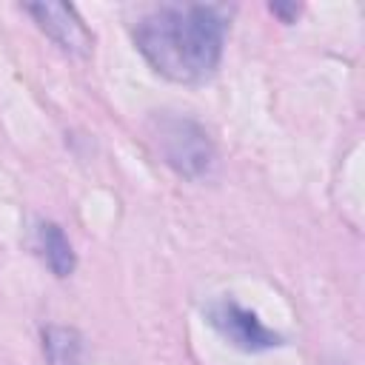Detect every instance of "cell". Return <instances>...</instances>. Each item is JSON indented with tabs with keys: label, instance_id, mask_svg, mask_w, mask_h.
Segmentation results:
<instances>
[{
	"label": "cell",
	"instance_id": "obj_1",
	"mask_svg": "<svg viewBox=\"0 0 365 365\" xmlns=\"http://www.w3.org/2000/svg\"><path fill=\"white\" fill-rule=\"evenodd\" d=\"M228 9L214 3H165L134 26V46L171 83H205L225 48Z\"/></svg>",
	"mask_w": 365,
	"mask_h": 365
},
{
	"label": "cell",
	"instance_id": "obj_2",
	"mask_svg": "<svg viewBox=\"0 0 365 365\" xmlns=\"http://www.w3.org/2000/svg\"><path fill=\"white\" fill-rule=\"evenodd\" d=\"M148 131H151V140H154L163 163L171 171H177L180 177L202 180L211 171L217 151H214L208 131L197 120L163 111V114L151 117Z\"/></svg>",
	"mask_w": 365,
	"mask_h": 365
},
{
	"label": "cell",
	"instance_id": "obj_3",
	"mask_svg": "<svg viewBox=\"0 0 365 365\" xmlns=\"http://www.w3.org/2000/svg\"><path fill=\"white\" fill-rule=\"evenodd\" d=\"M208 325L234 348L245 354H259L282 345V336L271 331L254 311L242 308L234 299H217L208 305Z\"/></svg>",
	"mask_w": 365,
	"mask_h": 365
},
{
	"label": "cell",
	"instance_id": "obj_4",
	"mask_svg": "<svg viewBox=\"0 0 365 365\" xmlns=\"http://www.w3.org/2000/svg\"><path fill=\"white\" fill-rule=\"evenodd\" d=\"M26 11L34 17V23L40 26V31L48 34L63 51H68L74 57H88L91 54L94 37H91L88 26L83 23V17L77 14L74 6L43 0V3H29Z\"/></svg>",
	"mask_w": 365,
	"mask_h": 365
},
{
	"label": "cell",
	"instance_id": "obj_5",
	"mask_svg": "<svg viewBox=\"0 0 365 365\" xmlns=\"http://www.w3.org/2000/svg\"><path fill=\"white\" fill-rule=\"evenodd\" d=\"M37 242H40V251H43V259L46 265L51 268L54 277H71L74 274V265H77V257H74V248L66 237V231L57 225V222H40L37 225Z\"/></svg>",
	"mask_w": 365,
	"mask_h": 365
},
{
	"label": "cell",
	"instance_id": "obj_6",
	"mask_svg": "<svg viewBox=\"0 0 365 365\" xmlns=\"http://www.w3.org/2000/svg\"><path fill=\"white\" fill-rule=\"evenodd\" d=\"M46 365H83V336L68 325H46L40 331Z\"/></svg>",
	"mask_w": 365,
	"mask_h": 365
},
{
	"label": "cell",
	"instance_id": "obj_7",
	"mask_svg": "<svg viewBox=\"0 0 365 365\" xmlns=\"http://www.w3.org/2000/svg\"><path fill=\"white\" fill-rule=\"evenodd\" d=\"M268 9H271L274 14H279L285 23H291V20L299 14V6H297V3H271Z\"/></svg>",
	"mask_w": 365,
	"mask_h": 365
}]
</instances>
